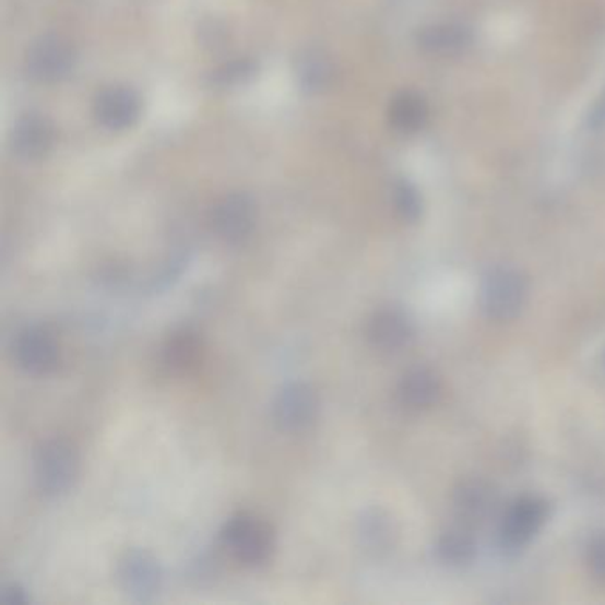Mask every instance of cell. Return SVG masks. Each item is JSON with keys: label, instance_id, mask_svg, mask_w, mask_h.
Masks as SVG:
<instances>
[{"label": "cell", "instance_id": "cell-1", "mask_svg": "<svg viewBox=\"0 0 605 605\" xmlns=\"http://www.w3.org/2000/svg\"><path fill=\"white\" fill-rule=\"evenodd\" d=\"M79 451L68 439L54 437L45 440L34 453V482L43 496L59 497L67 494L79 476Z\"/></svg>", "mask_w": 605, "mask_h": 605}, {"label": "cell", "instance_id": "cell-2", "mask_svg": "<svg viewBox=\"0 0 605 605\" xmlns=\"http://www.w3.org/2000/svg\"><path fill=\"white\" fill-rule=\"evenodd\" d=\"M221 538L233 558L246 567L266 564L275 544L272 525L252 513L233 515L224 524Z\"/></svg>", "mask_w": 605, "mask_h": 605}, {"label": "cell", "instance_id": "cell-3", "mask_svg": "<svg viewBox=\"0 0 605 605\" xmlns=\"http://www.w3.org/2000/svg\"><path fill=\"white\" fill-rule=\"evenodd\" d=\"M527 297V283L521 272L499 266L485 275L479 289V304L488 318L508 322L521 312Z\"/></svg>", "mask_w": 605, "mask_h": 605}, {"label": "cell", "instance_id": "cell-4", "mask_svg": "<svg viewBox=\"0 0 605 605\" xmlns=\"http://www.w3.org/2000/svg\"><path fill=\"white\" fill-rule=\"evenodd\" d=\"M76 64V50L67 38L45 34L28 47L25 71L39 84H56L70 76Z\"/></svg>", "mask_w": 605, "mask_h": 605}, {"label": "cell", "instance_id": "cell-5", "mask_svg": "<svg viewBox=\"0 0 605 605\" xmlns=\"http://www.w3.org/2000/svg\"><path fill=\"white\" fill-rule=\"evenodd\" d=\"M320 400L311 385L292 382L275 394L270 416L277 430L284 434H302L309 430L318 419Z\"/></svg>", "mask_w": 605, "mask_h": 605}, {"label": "cell", "instance_id": "cell-6", "mask_svg": "<svg viewBox=\"0 0 605 605\" xmlns=\"http://www.w3.org/2000/svg\"><path fill=\"white\" fill-rule=\"evenodd\" d=\"M258 221L254 199L244 192L224 195L213 204L210 227L226 244H241L251 237Z\"/></svg>", "mask_w": 605, "mask_h": 605}, {"label": "cell", "instance_id": "cell-7", "mask_svg": "<svg viewBox=\"0 0 605 605\" xmlns=\"http://www.w3.org/2000/svg\"><path fill=\"white\" fill-rule=\"evenodd\" d=\"M549 507L538 496H522L511 502L502 517L499 538L507 550H521L535 538L547 521Z\"/></svg>", "mask_w": 605, "mask_h": 605}, {"label": "cell", "instance_id": "cell-8", "mask_svg": "<svg viewBox=\"0 0 605 605\" xmlns=\"http://www.w3.org/2000/svg\"><path fill=\"white\" fill-rule=\"evenodd\" d=\"M13 357L25 373L50 375L61 365V348L45 327H27L14 340Z\"/></svg>", "mask_w": 605, "mask_h": 605}, {"label": "cell", "instance_id": "cell-9", "mask_svg": "<svg viewBox=\"0 0 605 605\" xmlns=\"http://www.w3.org/2000/svg\"><path fill=\"white\" fill-rule=\"evenodd\" d=\"M95 118L102 127L112 132H123L138 123L141 116V98L124 85H112L102 91L95 99Z\"/></svg>", "mask_w": 605, "mask_h": 605}, {"label": "cell", "instance_id": "cell-10", "mask_svg": "<svg viewBox=\"0 0 605 605\" xmlns=\"http://www.w3.org/2000/svg\"><path fill=\"white\" fill-rule=\"evenodd\" d=\"M119 579L133 601L150 602L162 584V568L152 554L130 550L119 565Z\"/></svg>", "mask_w": 605, "mask_h": 605}, {"label": "cell", "instance_id": "cell-11", "mask_svg": "<svg viewBox=\"0 0 605 605\" xmlns=\"http://www.w3.org/2000/svg\"><path fill=\"white\" fill-rule=\"evenodd\" d=\"M14 155L22 161H39L54 146V127L41 114H24L11 132Z\"/></svg>", "mask_w": 605, "mask_h": 605}, {"label": "cell", "instance_id": "cell-12", "mask_svg": "<svg viewBox=\"0 0 605 605\" xmlns=\"http://www.w3.org/2000/svg\"><path fill=\"white\" fill-rule=\"evenodd\" d=\"M414 327L407 312L398 308H382L369 318L368 337L375 348L398 352L411 343Z\"/></svg>", "mask_w": 605, "mask_h": 605}, {"label": "cell", "instance_id": "cell-13", "mask_svg": "<svg viewBox=\"0 0 605 605\" xmlns=\"http://www.w3.org/2000/svg\"><path fill=\"white\" fill-rule=\"evenodd\" d=\"M417 47L430 56L451 57L464 54L471 43L473 33L462 24H434L423 27L417 33Z\"/></svg>", "mask_w": 605, "mask_h": 605}, {"label": "cell", "instance_id": "cell-14", "mask_svg": "<svg viewBox=\"0 0 605 605\" xmlns=\"http://www.w3.org/2000/svg\"><path fill=\"white\" fill-rule=\"evenodd\" d=\"M398 402L411 412L428 411L440 396L436 373L426 368H414L403 375L396 389Z\"/></svg>", "mask_w": 605, "mask_h": 605}, {"label": "cell", "instance_id": "cell-15", "mask_svg": "<svg viewBox=\"0 0 605 605\" xmlns=\"http://www.w3.org/2000/svg\"><path fill=\"white\" fill-rule=\"evenodd\" d=\"M497 497L493 487L482 479L460 483L454 493V510L465 524H482L496 510Z\"/></svg>", "mask_w": 605, "mask_h": 605}, {"label": "cell", "instance_id": "cell-16", "mask_svg": "<svg viewBox=\"0 0 605 605\" xmlns=\"http://www.w3.org/2000/svg\"><path fill=\"white\" fill-rule=\"evenodd\" d=\"M204 341L194 329L183 327L173 332L164 343L162 357L167 368L178 373H189L203 363Z\"/></svg>", "mask_w": 605, "mask_h": 605}, {"label": "cell", "instance_id": "cell-17", "mask_svg": "<svg viewBox=\"0 0 605 605\" xmlns=\"http://www.w3.org/2000/svg\"><path fill=\"white\" fill-rule=\"evenodd\" d=\"M428 119V104L416 91H402L389 105V123L400 133H416Z\"/></svg>", "mask_w": 605, "mask_h": 605}, {"label": "cell", "instance_id": "cell-18", "mask_svg": "<svg viewBox=\"0 0 605 605\" xmlns=\"http://www.w3.org/2000/svg\"><path fill=\"white\" fill-rule=\"evenodd\" d=\"M360 544L371 554H383L393 549L396 539V527L391 517L379 508L365 511L359 519Z\"/></svg>", "mask_w": 605, "mask_h": 605}, {"label": "cell", "instance_id": "cell-19", "mask_svg": "<svg viewBox=\"0 0 605 605\" xmlns=\"http://www.w3.org/2000/svg\"><path fill=\"white\" fill-rule=\"evenodd\" d=\"M297 79L306 93L317 95L332 84L334 64L322 50H308L298 59Z\"/></svg>", "mask_w": 605, "mask_h": 605}, {"label": "cell", "instance_id": "cell-20", "mask_svg": "<svg viewBox=\"0 0 605 605\" xmlns=\"http://www.w3.org/2000/svg\"><path fill=\"white\" fill-rule=\"evenodd\" d=\"M437 556L450 567H465L476 558V542L465 531H448L437 542Z\"/></svg>", "mask_w": 605, "mask_h": 605}, {"label": "cell", "instance_id": "cell-21", "mask_svg": "<svg viewBox=\"0 0 605 605\" xmlns=\"http://www.w3.org/2000/svg\"><path fill=\"white\" fill-rule=\"evenodd\" d=\"M393 203L398 215L407 221V223H416L422 217L423 199L416 185H412L408 180H400L394 185Z\"/></svg>", "mask_w": 605, "mask_h": 605}, {"label": "cell", "instance_id": "cell-22", "mask_svg": "<svg viewBox=\"0 0 605 605\" xmlns=\"http://www.w3.org/2000/svg\"><path fill=\"white\" fill-rule=\"evenodd\" d=\"M588 565L593 576L605 582V533L596 535L588 545Z\"/></svg>", "mask_w": 605, "mask_h": 605}, {"label": "cell", "instance_id": "cell-23", "mask_svg": "<svg viewBox=\"0 0 605 605\" xmlns=\"http://www.w3.org/2000/svg\"><path fill=\"white\" fill-rule=\"evenodd\" d=\"M252 64L247 61L232 62L229 67H224L223 70L217 71V82L221 84H235L251 75Z\"/></svg>", "mask_w": 605, "mask_h": 605}, {"label": "cell", "instance_id": "cell-24", "mask_svg": "<svg viewBox=\"0 0 605 605\" xmlns=\"http://www.w3.org/2000/svg\"><path fill=\"white\" fill-rule=\"evenodd\" d=\"M0 602L5 605H27L31 598H28L24 588H20L19 584H8V586L2 588Z\"/></svg>", "mask_w": 605, "mask_h": 605}, {"label": "cell", "instance_id": "cell-25", "mask_svg": "<svg viewBox=\"0 0 605 605\" xmlns=\"http://www.w3.org/2000/svg\"><path fill=\"white\" fill-rule=\"evenodd\" d=\"M588 124L595 128V130L605 127V91L601 99L596 102L595 107H593L592 114H590V118H588Z\"/></svg>", "mask_w": 605, "mask_h": 605}, {"label": "cell", "instance_id": "cell-26", "mask_svg": "<svg viewBox=\"0 0 605 605\" xmlns=\"http://www.w3.org/2000/svg\"><path fill=\"white\" fill-rule=\"evenodd\" d=\"M602 363H604V368H605V351H604V355H602Z\"/></svg>", "mask_w": 605, "mask_h": 605}]
</instances>
